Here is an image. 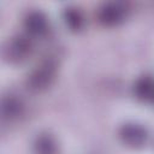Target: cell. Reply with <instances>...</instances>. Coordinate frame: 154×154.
<instances>
[{
    "mask_svg": "<svg viewBox=\"0 0 154 154\" xmlns=\"http://www.w3.org/2000/svg\"><path fill=\"white\" fill-rule=\"evenodd\" d=\"M122 140L131 147H140L147 140V131L137 124H126L120 131Z\"/></svg>",
    "mask_w": 154,
    "mask_h": 154,
    "instance_id": "obj_1",
    "label": "cell"
},
{
    "mask_svg": "<svg viewBox=\"0 0 154 154\" xmlns=\"http://www.w3.org/2000/svg\"><path fill=\"white\" fill-rule=\"evenodd\" d=\"M124 14H125V10L122 5L107 4L101 8L99 13V18L100 22L105 25H116L123 20Z\"/></svg>",
    "mask_w": 154,
    "mask_h": 154,
    "instance_id": "obj_2",
    "label": "cell"
},
{
    "mask_svg": "<svg viewBox=\"0 0 154 154\" xmlns=\"http://www.w3.org/2000/svg\"><path fill=\"white\" fill-rule=\"evenodd\" d=\"M25 29L34 36H40L47 30L46 17L41 12H31L25 19Z\"/></svg>",
    "mask_w": 154,
    "mask_h": 154,
    "instance_id": "obj_3",
    "label": "cell"
},
{
    "mask_svg": "<svg viewBox=\"0 0 154 154\" xmlns=\"http://www.w3.org/2000/svg\"><path fill=\"white\" fill-rule=\"evenodd\" d=\"M135 93L138 99L142 100H150L153 101L154 97V83L149 78H142L137 82L135 87Z\"/></svg>",
    "mask_w": 154,
    "mask_h": 154,
    "instance_id": "obj_4",
    "label": "cell"
},
{
    "mask_svg": "<svg viewBox=\"0 0 154 154\" xmlns=\"http://www.w3.org/2000/svg\"><path fill=\"white\" fill-rule=\"evenodd\" d=\"M52 78V69L46 65L43 66L42 69L37 70L32 76H31V79H30V84L32 88L35 89H41L43 88L47 83H49V79Z\"/></svg>",
    "mask_w": 154,
    "mask_h": 154,
    "instance_id": "obj_5",
    "label": "cell"
},
{
    "mask_svg": "<svg viewBox=\"0 0 154 154\" xmlns=\"http://www.w3.org/2000/svg\"><path fill=\"white\" fill-rule=\"evenodd\" d=\"M28 52H29V43L23 38L14 40L8 47V57H11V59L13 60H20L25 58Z\"/></svg>",
    "mask_w": 154,
    "mask_h": 154,
    "instance_id": "obj_6",
    "label": "cell"
},
{
    "mask_svg": "<svg viewBox=\"0 0 154 154\" xmlns=\"http://www.w3.org/2000/svg\"><path fill=\"white\" fill-rule=\"evenodd\" d=\"M20 112V102L14 97H6L2 101V114L5 118H14Z\"/></svg>",
    "mask_w": 154,
    "mask_h": 154,
    "instance_id": "obj_7",
    "label": "cell"
},
{
    "mask_svg": "<svg viewBox=\"0 0 154 154\" xmlns=\"http://www.w3.org/2000/svg\"><path fill=\"white\" fill-rule=\"evenodd\" d=\"M64 20L71 30H78L82 26V17L75 8H67L64 12Z\"/></svg>",
    "mask_w": 154,
    "mask_h": 154,
    "instance_id": "obj_8",
    "label": "cell"
},
{
    "mask_svg": "<svg viewBox=\"0 0 154 154\" xmlns=\"http://www.w3.org/2000/svg\"><path fill=\"white\" fill-rule=\"evenodd\" d=\"M36 152L38 154H54L55 144L51 137L41 136L36 142Z\"/></svg>",
    "mask_w": 154,
    "mask_h": 154,
    "instance_id": "obj_9",
    "label": "cell"
}]
</instances>
